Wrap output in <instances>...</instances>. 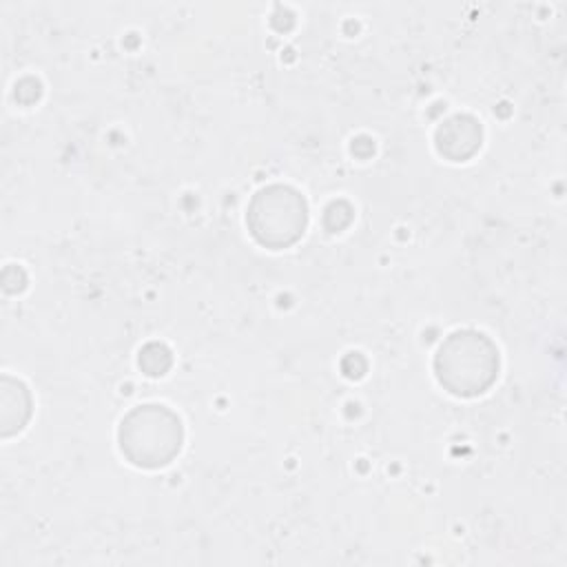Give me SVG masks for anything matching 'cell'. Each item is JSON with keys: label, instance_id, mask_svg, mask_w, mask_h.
I'll list each match as a JSON object with an SVG mask.
<instances>
[{"label": "cell", "instance_id": "6da1fadb", "mask_svg": "<svg viewBox=\"0 0 567 567\" xmlns=\"http://www.w3.org/2000/svg\"><path fill=\"white\" fill-rule=\"evenodd\" d=\"M286 195H288L286 188H272L268 193H261V197L255 202V208L250 213L252 233L264 244L266 241L268 244H288L303 228L306 215H286V217L279 215Z\"/></svg>", "mask_w": 567, "mask_h": 567}]
</instances>
